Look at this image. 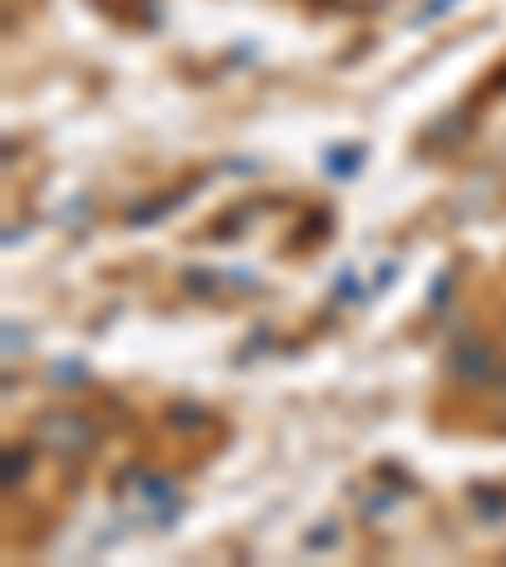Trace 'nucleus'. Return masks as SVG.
Masks as SVG:
<instances>
[{
  "mask_svg": "<svg viewBox=\"0 0 506 567\" xmlns=\"http://www.w3.org/2000/svg\"><path fill=\"white\" fill-rule=\"evenodd\" d=\"M451 370H456V375H466V380H486L496 370V350L486 340H466V344H456V350H451Z\"/></svg>",
  "mask_w": 506,
  "mask_h": 567,
  "instance_id": "2",
  "label": "nucleus"
},
{
  "mask_svg": "<svg viewBox=\"0 0 506 567\" xmlns=\"http://www.w3.org/2000/svg\"><path fill=\"white\" fill-rule=\"evenodd\" d=\"M35 436H41V446L56 451V456H82V451H92L96 431H92V421L76 411H51V415H41Z\"/></svg>",
  "mask_w": 506,
  "mask_h": 567,
  "instance_id": "1",
  "label": "nucleus"
}]
</instances>
